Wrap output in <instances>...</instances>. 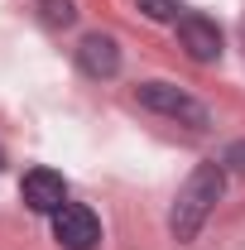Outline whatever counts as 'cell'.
<instances>
[{
	"label": "cell",
	"instance_id": "cell-2",
	"mask_svg": "<svg viewBox=\"0 0 245 250\" xmlns=\"http://www.w3.org/2000/svg\"><path fill=\"white\" fill-rule=\"evenodd\" d=\"M135 101H140L144 111H154V116H163V121L187 125V130H207V125H212L207 106L192 92L173 87V82H140V87H135Z\"/></svg>",
	"mask_w": 245,
	"mask_h": 250
},
{
	"label": "cell",
	"instance_id": "cell-7",
	"mask_svg": "<svg viewBox=\"0 0 245 250\" xmlns=\"http://www.w3.org/2000/svg\"><path fill=\"white\" fill-rule=\"evenodd\" d=\"M39 10H43V24H53V29H67V24L77 20L72 0H39Z\"/></svg>",
	"mask_w": 245,
	"mask_h": 250
},
{
	"label": "cell",
	"instance_id": "cell-6",
	"mask_svg": "<svg viewBox=\"0 0 245 250\" xmlns=\"http://www.w3.org/2000/svg\"><path fill=\"white\" fill-rule=\"evenodd\" d=\"M77 67L96 77V82H111L116 72H121V43L111 39V34H87L82 43H77Z\"/></svg>",
	"mask_w": 245,
	"mask_h": 250
},
{
	"label": "cell",
	"instance_id": "cell-9",
	"mask_svg": "<svg viewBox=\"0 0 245 250\" xmlns=\"http://www.w3.org/2000/svg\"><path fill=\"white\" fill-rule=\"evenodd\" d=\"M221 164H231V168H245V140H236L231 149H226V159Z\"/></svg>",
	"mask_w": 245,
	"mask_h": 250
},
{
	"label": "cell",
	"instance_id": "cell-8",
	"mask_svg": "<svg viewBox=\"0 0 245 250\" xmlns=\"http://www.w3.org/2000/svg\"><path fill=\"white\" fill-rule=\"evenodd\" d=\"M135 5H140L144 20H159V24L163 20H178V0H135Z\"/></svg>",
	"mask_w": 245,
	"mask_h": 250
},
{
	"label": "cell",
	"instance_id": "cell-3",
	"mask_svg": "<svg viewBox=\"0 0 245 250\" xmlns=\"http://www.w3.org/2000/svg\"><path fill=\"white\" fill-rule=\"evenodd\" d=\"M53 241L62 250H96L101 246V221H96L92 207L82 202H62L53 212Z\"/></svg>",
	"mask_w": 245,
	"mask_h": 250
},
{
	"label": "cell",
	"instance_id": "cell-5",
	"mask_svg": "<svg viewBox=\"0 0 245 250\" xmlns=\"http://www.w3.org/2000/svg\"><path fill=\"white\" fill-rule=\"evenodd\" d=\"M20 197H24L29 212L53 217L62 202H67V183H62V173H53V168H29L24 183H20Z\"/></svg>",
	"mask_w": 245,
	"mask_h": 250
},
{
	"label": "cell",
	"instance_id": "cell-10",
	"mask_svg": "<svg viewBox=\"0 0 245 250\" xmlns=\"http://www.w3.org/2000/svg\"><path fill=\"white\" fill-rule=\"evenodd\" d=\"M0 168H5V154H0Z\"/></svg>",
	"mask_w": 245,
	"mask_h": 250
},
{
	"label": "cell",
	"instance_id": "cell-4",
	"mask_svg": "<svg viewBox=\"0 0 245 250\" xmlns=\"http://www.w3.org/2000/svg\"><path fill=\"white\" fill-rule=\"evenodd\" d=\"M173 24H178V43H183V53L192 62H216L221 58V29H216V20H207L202 10H187Z\"/></svg>",
	"mask_w": 245,
	"mask_h": 250
},
{
	"label": "cell",
	"instance_id": "cell-1",
	"mask_svg": "<svg viewBox=\"0 0 245 250\" xmlns=\"http://www.w3.org/2000/svg\"><path fill=\"white\" fill-rule=\"evenodd\" d=\"M221 192H226V164H197L192 173H187V183L178 188V197H173V212H168V231H173V241H197L202 236V226L212 217V207L221 202Z\"/></svg>",
	"mask_w": 245,
	"mask_h": 250
}]
</instances>
